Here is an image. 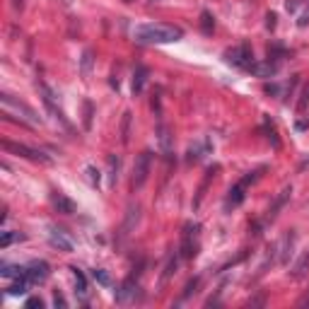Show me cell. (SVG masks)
Listing matches in <instances>:
<instances>
[{
	"label": "cell",
	"instance_id": "cell-20",
	"mask_svg": "<svg viewBox=\"0 0 309 309\" xmlns=\"http://www.w3.org/2000/svg\"><path fill=\"white\" fill-rule=\"evenodd\" d=\"M131 121H133V114L123 111V118H121V143L123 145H128V140H131Z\"/></svg>",
	"mask_w": 309,
	"mask_h": 309
},
{
	"label": "cell",
	"instance_id": "cell-17",
	"mask_svg": "<svg viewBox=\"0 0 309 309\" xmlns=\"http://www.w3.org/2000/svg\"><path fill=\"white\" fill-rule=\"evenodd\" d=\"M73 276H75V295L85 302L87 295H89V290H87V278H85V273H82L80 268H73Z\"/></svg>",
	"mask_w": 309,
	"mask_h": 309
},
{
	"label": "cell",
	"instance_id": "cell-5",
	"mask_svg": "<svg viewBox=\"0 0 309 309\" xmlns=\"http://www.w3.org/2000/svg\"><path fill=\"white\" fill-rule=\"evenodd\" d=\"M225 60L232 63V65H237V68L249 70V68L254 65V53H251V48H249L247 44H242V46L227 48V51H225Z\"/></svg>",
	"mask_w": 309,
	"mask_h": 309
},
{
	"label": "cell",
	"instance_id": "cell-9",
	"mask_svg": "<svg viewBox=\"0 0 309 309\" xmlns=\"http://www.w3.org/2000/svg\"><path fill=\"white\" fill-rule=\"evenodd\" d=\"M135 297H138L135 278L123 280V283H121V288L116 290V302H118V305H131V302H135Z\"/></svg>",
	"mask_w": 309,
	"mask_h": 309
},
{
	"label": "cell",
	"instance_id": "cell-40",
	"mask_svg": "<svg viewBox=\"0 0 309 309\" xmlns=\"http://www.w3.org/2000/svg\"><path fill=\"white\" fill-rule=\"evenodd\" d=\"M27 307H44V302H41V300H39V297H31V300H27Z\"/></svg>",
	"mask_w": 309,
	"mask_h": 309
},
{
	"label": "cell",
	"instance_id": "cell-28",
	"mask_svg": "<svg viewBox=\"0 0 309 309\" xmlns=\"http://www.w3.org/2000/svg\"><path fill=\"white\" fill-rule=\"evenodd\" d=\"M92 60H94L92 58V51H85L82 53V75L85 77H89V73H92Z\"/></svg>",
	"mask_w": 309,
	"mask_h": 309
},
{
	"label": "cell",
	"instance_id": "cell-26",
	"mask_svg": "<svg viewBox=\"0 0 309 309\" xmlns=\"http://www.w3.org/2000/svg\"><path fill=\"white\" fill-rule=\"evenodd\" d=\"M0 276H5V278H22L24 276V268H19V266H2Z\"/></svg>",
	"mask_w": 309,
	"mask_h": 309
},
{
	"label": "cell",
	"instance_id": "cell-3",
	"mask_svg": "<svg viewBox=\"0 0 309 309\" xmlns=\"http://www.w3.org/2000/svg\"><path fill=\"white\" fill-rule=\"evenodd\" d=\"M2 147L7 150V152H15V155H19V157H27V160H31V162H41V164H51L53 160L46 155V152H41V150H34V147H27V145H19V143H10V140H2Z\"/></svg>",
	"mask_w": 309,
	"mask_h": 309
},
{
	"label": "cell",
	"instance_id": "cell-8",
	"mask_svg": "<svg viewBox=\"0 0 309 309\" xmlns=\"http://www.w3.org/2000/svg\"><path fill=\"white\" fill-rule=\"evenodd\" d=\"M48 242H51V247H56L58 251H73L75 249V242H73V237L65 232V230H60V227H48Z\"/></svg>",
	"mask_w": 309,
	"mask_h": 309
},
{
	"label": "cell",
	"instance_id": "cell-6",
	"mask_svg": "<svg viewBox=\"0 0 309 309\" xmlns=\"http://www.w3.org/2000/svg\"><path fill=\"white\" fill-rule=\"evenodd\" d=\"M39 89H41V94H44V104H46V109L53 114V118L68 131V133H73V126L65 121V116H63V111L56 106V97H53V92H51V87L46 85V82H39Z\"/></svg>",
	"mask_w": 309,
	"mask_h": 309
},
{
	"label": "cell",
	"instance_id": "cell-25",
	"mask_svg": "<svg viewBox=\"0 0 309 309\" xmlns=\"http://www.w3.org/2000/svg\"><path fill=\"white\" fill-rule=\"evenodd\" d=\"M203 152H206V145L196 143V145H191V147H189V157H186V160L193 164V162H198V160L203 157Z\"/></svg>",
	"mask_w": 309,
	"mask_h": 309
},
{
	"label": "cell",
	"instance_id": "cell-41",
	"mask_svg": "<svg viewBox=\"0 0 309 309\" xmlns=\"http://www.w3.org/2000/svg\"><path fill=\"white\" fill-rule=\"evenodd\" d=\"M22 5V0H15V7H19Z\"/></svg>",
	"mask_w": 309,
	"mask_h": 309
},
{
	"label": "cell",
	"instance_id": "cell-37",
	"mask_svg": "<svg viewBox=\"0 0 309 309\" xmlns=\"http://www.w3.org/2000/svg\"><path fill=\"white\" fill-rule=\"evenodd\" d=\"M53 302H56V307H68V302H65V297H63L60 293L53 295Z\"/></svg>",
	"mask_w": 309,
	"mask_h": 309
},
{
	"label": "cell",
	"instance_id": "cell-36",
	"mask_svg": "<svg viewBox=\"0 0 309 309\" xmlns=\"http://www.w3.org/2000/svg\"><path fill=\"white\" fill-rule=\"evenodd\" d=\"M307 268H309V254L305 256V259H302V261H300V264H297V268H295V276H302Z\"/></svg>",
	"mask_w": 309,
	"mask_h": 309
},
{
	"label": "cell",
	"instance_id": "cell-4",
	"mask_svg": "<svg viewBox=\"0 0 309 309\" xmlns=\"http://www.w3.org/2000/svg\"><path fill=\"white\" fill-rule=\"evenodd\" d=\"M150 164H152V152L150 150H143L138 157H135V164H133V189H140L147 177H150Z\"/></svg>",
	"mask_w": 309,
	"mask_h": 309
},
{
	"label": "cell",
	"instance_id": "cell-1",
	"mask_svg": "<svg viewBox=\"0 0 309 309\" xmlns=\"http://www.w3.org/2000/svg\"><path fill=\"white\" fill-rule=\"evenodd\" d=\"M133 36L138 44H174L184 36V31H181V27H174V24H160V22L155 24L152 22V24L135 27Z\"/></svg>",
	"mask_w": 309,
	"mask_h": 309
},
{
	"label": "cell",
	"instance_id": "cell-2",
	"mask_svg": "<svg viewBox=\"0 0 309 309\" xmlns=\"http://www.w3.org/2000/svg\"><path fill=\"white\" fill-rule=\"evenodd\" d=\"M261 172L264 169H256V172H249L242 181H237L232 189H230V193H227V198H225V210H232V208H237V206H242V201H244V191H247V186L249 184H254L259 177H261Z\"/></svg>",
	"mask_w": 309,
	"mask_h": 309
},
{
	"label": "cell",
	"instance_id": "cell-23",
	"mask_svg": "<svg viewBox=\"0 0 309 309\" xmlns=\"http://www.w3.org/2000/svg\"><path fill=\"white\" fill-rule=\"evenodd\" d=\"M293 247H295V232H290V235L285 237V247H283V254H280V264H288V261H290Z\"/></svg>",
	"mask_w": 309,
	"mask_h": 309
},
{
	"label": "cell",
	"instance_id": "cell-15",
	"mask_svg": "<svg viewBox=\"0 0 309 309\" xmlns=\"http://www.w3.org/2000/svg\"><path fill=\"white\" fill-rule=\"evenodd\" d=\"M157 140H160V147H162V152H164V155H172L174 135H172V131H169L164 123H160V126H157Z\"/></svg>",
	"mask_w": 309,
	"mask_h": 309
},
{
	"label": "cell",
	"instance_id": "cell-19",
	"mask_svg": "<svg viewBox=\"0 0 309 309\" xmlns=\"http://www.w3.org/2000/svg\"><path fill=\"white\" fill-rule=\"evenodd\" d=\"M290 193H293V186H285V189L280 191V196L276 198V203H273V208L268 210V220H273V218L278 215V210H280V208H283V206L288 203V198H290Z\"/></svg>",
	"mask_w": 309,
	"mask_h": 309
},
{
	"label": "cell",
	"instance_id": "cell-30",
	"mask_svg": "<svg viewBox=\"0 0 309 309\" xmlns=\"http://www.w3.org/2000/svg\"><path fill=\"white\" fill-rule=\"evenodd\" d=\"M201 285V278H191L189 283H186V288H184V293H181V297L186 300V297H191L193 293H196V288Z\"/></svg>",
	"mask_w": 309,
	"mask_h": 309
},
{
	"label": "cell",
	"instance_id": "cell-13",
	"mask_svg": "<svg viewBox=\"0 0 309 309\" xmlns=\"http://www.w3.org/2000/svg\"><path fill=\"white\" fill-rule=\"evenodd\" d=\"M138 220H140V206H138V203H131V206H128V210H126V220H123L121 235H123V237H126V235H131V230H135Z\"/></svg>",
	"mask_w": 309,
	"mask_h": 309
},
{
	"label": "cell",
	"instance_id": "cell-29",
	"mask_svg": "<svg viewBox=\"0 0 309 309\" xmlns=\"http://www.w3.org/2000/svg\"><path fill=\"white\" fill-rule=\"evenodd\" d=\"M92 276H94V280H97L99 285H104V288H109V285H111V278H109V273H106L104 268H97Z\"/></svg>",
	"mask_w": 309,
	"mask_h": 309
},
{
	"label": "cell",
	"instance_id": "cell-32",
	"mask_svg": "<svg viewBox=\"0 0 309 309\" xmlns=\"http://www.w3.org/2000/svg\"><path fill=\"white\" fill-rule=\"evenodd\" d=\"M309 106V85L302 89V97H300V104H297V111H305Z\"/></svg>",
	"mask_w": 309,
	"mask_h": 309
},
{
	"label": "cell",
	"instance_id": "cell-11",
	"mask_svg": "<svg viewBox=\"0 0 309 309\" xmlns=\"http://www.w3.org/2000/svg\"><path fill=\"white\" fill-rule=\"evenodd\" d=\"M193 232H198V225H186L184 227V237H181V256L184 259H193L196 256V249H193Z\"/></svg>",
	"mask_w": 309,
	"mask_h": 309
},
{
	"label": "cell",
	"instance_id": "cell-27",
	"mask_svg": "<svg viewBox=\"0 0 309 309\" xmlns=\"http://www.w3.org/2000/svg\"><path fill=\"white\" fill-rule=\"evenodd\" d=\"M17 239H24V235H22V232H5L2 239H0V247L5 249V247H10L12 242H17Z\"/></svg>",
	"mask_w": 309,
	"mask_h": 309
},
{
	"label": "cell",
	"instance_id": "cell-24",
	"mask_svg": "<svg viewBox=\"0 0 309 309\" xmlns=\"http://www.w3.org/2000/svg\"><path fill=\"white\" fill-rule=\"evenodd\" d=\"M177 268H179V256L174 254V256L169 259V264H167L164 273H162V285H164V283H167V280H169V278H172V276L177 273Z\"/></svg>",
	"mask_w": 309,
	"mask_h": 309
},
{
	"label": "cell",
	"instance_id": "cell-16",
	"mask_svg": "<svg viewBox=\"0 0 309 309\" xmlns=\"http://www.w3.org/2000/svg\"><path fill=\"white\" fill-rule=\"evenodd\" d=\"M53 206H56L58 213H63V215H73V213H75V203H73L70 198H65L63 193H58V191H53Z\"/></svg>",
	"mask_w": 309,
	"mask_h": 309
},
{
	"label": "cell",
	"instance_id": "cell-39",
	"mask_svg": "<svg viewBox=\"0 0 309 309\" xmlns=\"http://www.w3.org/2000/svg\"><path fill=\"white\" fill-rule=\"evenodd\" d=\"M285 7H288V12H295V10L300 7V0H288V2H285Z\"/></svg>",
	"mask_w": 309,
	"mask_h": 309
},
{
	"label": "cell",
	"instance_id": "cell-12",
	"mask_svg": "<svg viewBox=\"0 0 309 309\" xmlns=\"http://www.w3.org/2000/svg\"><path fill=\"white\" fill-rule=\"evenodd\" d=\"M220 172V167L218 164H213V167H208L206 169V177H203V181H201V186H198V193H196V198H193V208H198L201 206V201H203V196H206V191H208V186H210V181L215 179V174Z\"/></svg>",
	"mask_w": 309,
	"mask_h": 309
},
{
	"label": "cell",
	"instance_id": "cell-7",
	"mask_svg": "<svg viewBox=\"0 0 309 309\" xmlns=\"http://www.w3.org/2000/svg\"><path fill=\"white\" fill-rule=\"evenodd\" d=\"M0 97H2L5 109H15V111H17V114H22V116H24V118H27L31 126H39V123H41V118L36 116V111H34L31 106H27L24 102H17V99H15L12 94H7V92H2Z\"/></svg>",
	"mask_w": 309,
	"mask_h": 309
},
{
	"label": "cell",
	"instance_id": "cell-21",
	"mask_svg": "<svg viewBox=\"0 0 309 309\" xmlns=\"http://www.w3.org/2000/svg\"><path fill=\"white\" fill-rule=\"evenodd\" d=\"M29 285H31V280H29L27 276H22V278H17V283H12V285L7 288V293H10V295H24V293L29 290Z\"/></svg>",
	"mask_w": 309,
	"mask_h": 309
},
{
	"label": "cell",
	"instance_id": "cell-33",
	"mask_svg": "<svg viewBox=\"0 0 309 309\" xmlns=\"http://www.w3.org/2000/svg\"><path fill=\"white\" fill-rule=\"evenodd\" d=\"M82 106H85V128L89 131V128H92V104H89V102H85Z\"/></svg>",
	"mask_w": 309,
	"mask_h": 309
},
{
	"label": "cell",
	"instance_id": "cell-38",
	"mask_svg": "<svg viewBox=\"0 0 309 309\" xmlns=\"http://www.w3.org/2000/svg\"><path fill=\"white\" fill-rule=\"evenodd\" d=\"M266 27H268V29H273V27H276V15H273V12H268V15H266Z\"/></svg>",
	"mask_w": 309,
	"mask_h": 309
},
{
	"label": "cell",
	"instance_id": "cell-31",
	"mask_svg": "<svg viewBox=\"0 0 309 309\" xmlns=\"http://www.w3.org/2000/svg\"><path fill=\"white\" fill-rule=\"evenodd\" d=\"M266 133H268V140H273V147H280V140H278V133L273 128V123L266 121Z\"/></svg>",
	"mask_w": 309,
	"mask_h": 309
},
{
	"label": "cell",
	"instance_id": "cell-34",
	"mask_svg": "<svg viewBox=\"0 0 309 309\" xmlns=\"http://www.w3.org/2000/svg\"><path fill=\"white\" fill-rule=\"evenodd\" d=\"M87 174H89V184L99 186V169L97 167H87Z\"/></svg>",
	"mask_w": 309,
	"mask_h": 309
},
{
	"label": "cell",
	"instance_id": "cell-35",
	"mask_svg": "<svg viewBox=\"0 0 309 309\" xmlns=\"http://www.w3.org/2000/svg\"><path fill=\"white\" fill-rule=\"evenodd\" d=\"M152 111H155V116H157V118L162 116V104H160V94H157V92L152 94Z\"/></svg>",
	"mask_w": 309,
	"mask_h": 309
},
{
	"label": "cell",
	"instance_id": "cell-18",
	"mask_svg": "<svg viewBox=\"0 0 309 309\" xmlns=\"http://www.w3.org/2000/svg\"><path fill=\"white\" fill-rule=\"evenodd\" d=\"M147 75H150V70L145 65H138L135 68V73H133V94H140L143 92V87L147 82Z\"/></svg>",
	"mask_w": 309,
	"mask_h": 309
},
{
	"label": "cell",
	"instance_id": "cell-14",
	"mask_svg": "<svg viewBox=\"0 0 309 309\" xmlns=\"http://www.w3.org/2000/svg\"><path fill=\"white\" fill-rule=\"evenodd\" d=\"M249 73H254L256 77H273L276 73H278V65L268 58V60H264V63H256L254 60V65L249 68Z\"/></svg>",
	"mask_w": 309,
	"mask_h": 309
},
{
	"label": "cell",
	"instance_id": "cell-10",
	"mask_svg": "<svg viewBox=\"0 0 309 309\" xmlns=\"http://www.w3.org/2000/svg\"><path fill=\"white\" fill-rule=\"evenodd\" d=\"M24 276L31 280V285H34V283H44V280L48 278V264H46V261H31V264L24 268Z\"/></svg>",
	"mask_w": 309,
	"mask_h": 309
},
{
	"label": "cell",
	"instance_id": "cell-22",
	"mask_svg": "<svg viewBox=\"0 0 309 309\" xmlns=\"http://www.w3.org/2000/svg\"><path fill=\"white\" fill-rule=\"evenodd\" d=\"M201 29H203V34H213V29H215V17L208 10L201 12Z\"/></svg>",
	"mask_w": 309,
	"mask_h": 309
}]
</instances>
